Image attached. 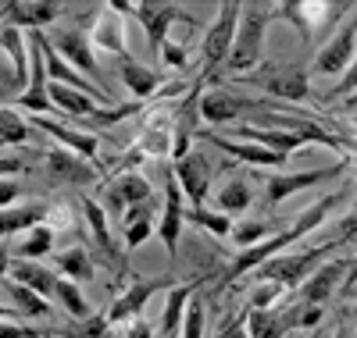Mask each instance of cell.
I'll return each instance as SVG.
<instances>
[{"label":"cell","instance_id":"6da1fadb","mask_svg":"<svg viewBox=\"0 0 357 338\" xmlns=\"http://www.w3.org/2000/svg\"><path fill=\"white\" fill-rule=\"evenodd\" d=\"M350 196V189H340V193H329V196H321V200H314L304 214H296V218L289 221V228H282V232H275L268 242H261V246H254V250H243V253H236L232 257V264L222 271V289L225 285H232L236 278H243V274H250V271H257L261 264H268V260H275V253H282L286 246H293L296 239H304L307 232H314L329 214L343 203Z\"/></svg>","mask_w":357,"mask_h":338},{"label":"cell","instance_id":"7a4b0ae2","mask_svg":"<svg viewBox=\"0 0 357 338\" xmlns=\"http://www.w3.org/2000/svg\"><path fill=\"white\" fill-rule=\"evenodd\" d=\"M268 22H272V8L264 4H247L240 15V29H236V43L225 65L232 72H257L264 65V40H268Z\"/></svg>","mask_w":357,"mask_h":338},{"label":"cell","instance_id":"3957f363","mask_svg":"<svg viewBox=\"0 0 357 338\" xmlns=\"http://www.w3.org/2000/svg\"><path fill=\"white\" fill-rule=\"evenodd\" d=\"M236 136L247 139V143H257V146H268V150H275V153H289L293 150H301L307 143H318V146H329V150H347L343 139H336L333 132H325L321 125H314V121H301L296 129H264V125H240L236 129Z\"/></svg>","mask_w":357,"mask_h":338},{"label":"cell","instance_id":"277c9868","mask_svg":"<svg viewBox=\"0 0 357 338\" xmlns=\"http://www.w3.org/2000/svg\"><path fill=\"white\" fill-rule=\"evenodd\" d=\"M340 239L333 242H325V246H314V250H304V253H293V257H275V260H268L261 264L254 274H257V282H279L286 289H296V285H304L311 274L325 264V257L336 253L340 250Z\"/></svg>","mask_w":357,"mask_h":338},{"label":"cell","instance_id":"5b68a950","mask_svg":"<svg viewBox=\"0 0 357 338\" xmlns=\"http://www.w3.org/2000/svg\"><path fill=\"white\" fill-rule=\"evenodd\" d=\"M240 15H243V4H236V0L218 4V18L211 22V29H207V36L200 43L204 75H211L218 65H225V61H229L232 43H236V29H240Z\"/></svg>","mask_w":357,"mask_h":338},{"label":"cell","instance_id":"8992f818","mask_svg":"<svg viewBox=\"0 0 357 338\" xmlns=\"http://www.w3.org/2000/svg\"><path fill=\"white\" fill-rule=\"evenodd\" d=\"M175 285H183V278H175V274H158V278H136V282H129V289L107 306V324H129V321L143 317V306L151 303V296L172 292Z\"/></svg>","mask_w":357,"mask_h":338},{"label":"cell","instance_id":"52a82bcc","mask_svg":"<svg viewBox=\"0 0 357 338\" xmlns=\"http://www.w3.org/2000/svg\"><path fill=\"white\" fill-rule=\"evenodd\" d=\"M250 86L264 89V93H272L279 100H289V104H301L311 97V75L301 65H282V68L268 65V68L250 75Z\"/></svg>","mask_w":357,"mask_h":338},{"label":"cell","instance_id":"ba28073f","mask_svg":"<svg viewBox=\"0 0 357 338\" xmlns=\"http://www.w3.org/2000/svg\"><path fill=\"white\" fill-rule=\"evenodd\" d=\"M47 40H50V47L61 54L75 72H82L89 79H100V65H97V57H93V40H89L86 29H79V25H57Z\"/></svg>","mask_w":357,"mask_h":338},{"label":"cell","instance_id":"9c48e42d","mask_svg":"<svg viewBox=\"0 0 357 338\" xmlns=\"http://www.w3.org/2000/svg\"><path fill=\"white\" fill-rule=\"evenodd\" d=\"M186 228V207H183V189L172 175V168L165 171V210H161V221H158V239L165 242V257L175 260L178 257V239H183Z\"/></svg>","mask_w":357,"mask_h":338},{"label":"cell","instance_id":"30bf717a","mask_svg":"<svg viewBox=\"0 0 357 338\" xmlns=\"http://www.w3.org/2000/svg\"><path fill=\"white\" fill-rule=\"evenodd\" d=\"M347 168L336 164V168H311V171H286V175H268L264 178V189H268V207H279L282 200H289L293 193H304V189H314L321 186V182H329V178H340Z\"/></svg>","mask_w":357,"mask_h":338},{"label":"cell","instance_id":"8fae6325","mask_svg":"<svg viewBox=\"0 0 357 338\" xmlns=\"http://www.w3.org/2000/svg\"><path fill=\"white\" fill-rule=\"evenodd\" d=\"M215 164L204 157V153H190L178 164H172V175L178 182L183 196L190 200V210H204V200H207V189H211V178H215Z\"/></svg>","mask_w":357,"mask_h":338},{"label":"cell","instance_id":"7c38bea8","mask_svg":"<svg viewBox=\"0 0 357 338\" xmlns=\"http://www.w3.org/2000/svg\"><path fill=\"white\" fill-rule=\"evenodd\" d=\"M347 267H350V260L329 257V260H325V264L311 274V278L301 285V292H296V303H304V306H325V303L333 299L336 289H343Z\"/></svg>","mask_w":357,"mask_h":338},{"label":"cell","instance_id":"4fadbf2b","mask_svg":"<svg viewBox=\"0 0 357 338\" xmlns=\"http://www.w3.org/2000/svg\"><path fill=\"white\" fill-rule=\"evenodd\" d=\"M89 40H93L100 50L114 54L118 61L129 57V43H126V22L111 4L93 8V18H89Z\"/></svg>","mask_w":357,"mask_h":338},{"label":"cell","instance_id":"5bb4252c","mask_svg":"<svg viewBox=\"0 0 357 338\" xmlns=\"http://www.w3.org/2000/svg\"><path fill=\"white\" fill-rule=\"evenodd\" d=\"M354 54H357V22H347L340 33L314 54V65L311 68L318 75H343L350 68Z\"/></svg>","mask_w":357,"mask_h":338},{"label":"cell","instance_id":"9a60e30c","mask_svg":"<svg viewBox=\"0 0 357 338\" xmlns=\"http://www.w3.org/2000/svg\"><path fill=\"white\" fill-rule=\"evenodd\" d=\"M47 175L50 182H61V186H89V182L100 178V168H93L86 157L65 146H54L47 150Z\"/></svg>","mask_w":357,"mask_h":338},{"label":"cell","instance_id":"2e32d148","mask_svg":"<svg viewBox=\"0 0 357 338\" xmlns=\"http://www.w3.org/2000/svg\"><path fill=\"white\" fill-rule=\"evenodd\" d=\"M29 125L40 129V132H47L57 146H65V150L79 153V157H86V161H97V153H100V139H97V136L79 132V129H72V125H61L57 118H47V114H29Z\"/></svg>","mask_w":357,"mask_h":338},{"label":"cell","instance_id":"e0dca14e","mask_svg":"<svg viewBox=\"0 0 357 338\" xmlns=\"http://www.w3.org/2000/svg\"><path fill=\"white\" fill-rule=\"evenodd\" d=\"M132 18L143 25V33H146V40H151V47H161L168 40V29L175 22H190V15L183 8H175V4H136Z\"/></svg>","mask_w":357,"mask_h":338},{"label":"cell","instance_id":"ac0fdd59","mask_svg":"<svg viewBox=\"0 0 357 338\" xmlns=\"http://www.w3.org/2000/svg\"><path fill=\"white\" fill-rule=\"evenodd\" d=\"M154 200V186L146 182L139 171H129V175H118L111 186H107V207L114 214H126L129 207H139V203H151Z\"/></svg>","mask_w":357,"mask_h":338},{"label":"cell","instance_id":"d6986e66","mask_svg":"<svg viewBox=\"0 0 357 338\" xmlns=\"http://www.w3.org/2000/svg\"><path fill=\"white\" fill-rule=\"evenodd\" d=\"M0 47H4V54L15 61V97L25 93V86H29V72H33V61H29V36L22 33L18 25H8V22H0Z\"/></svg>","mask_w":357,"mask_h":338},{"label":"cell","instance_id":"ffe728a7","mask_svg":"<svg viewBox=\"0 0 357 338\" xmlns=\"http://www.w3.org/2000/svg\"><path fill=\"white\" fill-rule=\"evenodd\" d=\"M204 139L240 164H254V168H286L289 164L286 153H275V150L257 146V143H232V139H222V136H204Z\"/></svg>","mask_w":357,"mask_h":338},{"label":"cell","instance_id":"44dd1931","mask_svg":"<svg viewBox=\"0 0 357 338\" xmlns=\"http://www.w3.org/2000/svg\"><path fill=\"white\" fill-rule=\"evenodd\" d=\"M68 8L65 4H33V0H22V4H4L0 15L8 18V25H18V29H29V33H43V25L57 22Z\"/></svg>","mask_w":357,"mask_h":338},{"label":"cell","instance_id":"7402d4cb","mask_svg":"<svg viewBox=\"0 0 357 338\" xmlns=\"http://www.w3.org/2000/svg\"><path fill=\"white\" fill-rule=\"evenodd\" d=\"M200 289V278H183V285H175L165 299V310H161V324H158V335L161 338H178L183 335V317H186V303L197 296Z\"/></svg>","mask_w":357,"mask_h":338},{"label":"cell","instance_id":"603a6c76","mask_svg":"<svg viewBox=\"0 0 357 338\" xmlns=\"http://www.w3.org/2000/svg\"><path fill=\"white\" fill-rule=\"evenodd\" d=\"M118 75H122V82H126V89L139 100V104H146L154 93L161 97V89H165V75L161 72H154V68H146V65H139V61H132V57H126V61H118Z\"/></svg>","mask_w":357,"mask_h":338},{"label":"cell","instance_id":"cb8c5ba5","mask_svg":"<svg viewBox=\"0 0 357 338\" xmlns=\"http://www.w3.org/2000/svg\"><path fill=\"white\" fill-rule=\"evenodd\" d=\"M8 278L18 282V285H25V289H33L43 299H54V289H57V271L47 267V264H40V260H18V257H11Z\"/></svg>","mask_w":357,"mask_h":338},{"label":"cell","instance_id":"d4e9b609","mask_svg":"<svg viewBox=\"0 0 357 338\" xmlns=\"http://www.w3.org/2000/svg\"><path fill=\"white\" fill-rule=\"evenodd\" d=\"M158 235V225H154V200L151 203H139V207H129L122 214V242L126 250H139L143 242H151Z\"/></svg>","mask_w":357,"mask_h":338},{"label":"cell","instance_id":"484cf974","mask_svg":"<svg viewBox=\"0 0 357 338\" xmlns=\"http://www.w3.org/2000/svg\"><path fill=\"white\" fill-rule=\"evenodd\" d=\"M247 331L250 338H282L296 331V314L293 306H286V310H247Z\"/></svg>","mask_w":357,"mask_h":338},{"label":"cell","instance_id":"4316f807","mask_svg":"<svg viewBox=\"0 0 357 338\" xmlns=\"http://www.w3.org/2000/svg\"><path fill=\"white\" fill-rule=\"evenodd\" d=\"M247 107H261L254 100H243L236 93H222V89H215V93H204L200 97V121H211V125H225V121H232L240 111Z\"/></svg>","mask_w":357,"mask_h":338},{"label":"cell","instance_id":"83f0119b","mask_svg":"<svg viewBox=\"0 0 357 338\" xmlns=\"http://www.w3.org/2000/svg\"><path fill=\"white\" fill-rule=\"evenodd\" d=\"M54 271H57V278H68L75 285L97 278V264H93V257H89L82 246H68V250L54 253Z\"/></svg>","mask_w":357,"mask_h":338},{"label":"cell","instance_id":"f1b7e54d","mask_svg":"<svg viewBox=\"0 0 357 338\" xmlns=\"http://www.w3.org/2000/svg\"><path fill=\"white\" fill-rule=\"evenodd\" d=\"M172 136H175V125L168 114H154L146 121V129L139 132L136 146L146 153V157H172Z\"/></svg>","mask_w":357,"mask_h":338},{"label":"cell","instance_id":"f546056e","mask_svg":"<svg viewBox=\"0 0 357 338\" xmlns=\"http://www.w3.org/2000/svg\"><path fill=\"white\" fill-rule=\"evenodd\" d=\"M40 225H47V207H40V203H22V207L0 210V239H11L18 232H33Z\"/></svg>","mask_w":357,"mask_h":338},{"label":"cell","instance_id":"4dcf8cb0","mask_svg":"<svg viewBox=\"0 0 357 338\" xmlns=\"http://www.w3.org/2000/svg\"><path fill=\"white\" fill-rule=\"evenodd\" d=\"M82 214H86V225L89 232H93V239L100 242V250L111 264H118V250H114V242H111V228H107V210L93 200V196H82Z\"/></svg>","mask_w":357,"mask_h":338},{"label":"cell","instance_id":"1f68e13d","mask_svg":"<svg viewBox=\"0 0 357 338\" xmlns=\"http://www.w3.org/2000/svg\"><path fill=\"white\" fill-rule=\"evenodd\" d=\"M4 289H8V296H11V303H15V314H22V317H29V321H40V317H50L54 314V306H50V299H43V296H36L33 289H25V285H18V282H4Z\"/></svg>","mask_w":357,"mask_h":338},{"label":"cell","instance_id":"d6a6232c","mask_svg":"<svg viewBox=\"0 0 357 338\" xmlns=\"http://www.w3.org/2000/svg\"><path fill=\"white\" fill-rule=\"evenodd\" d=\"M47 93H50V100H54L57 114H72V118H93V114H97L93 97L79 93V89H68V86H57V82H50Z\"/></svg>","mask_w":357,"mask_h":338},{"label":"cell","instance_id":"836d02e7","mask_svg":"<svg viewBox=\"0 0 357 338\" xmlns=\"http://www.w3.org/2000/svg\"><path fill=\"white\" fill-rule=\"evenodd\" d=\"M33 143V125L15 111L0 104V146H29Z\"/></svg>","mask_w":357,"mask_h":338},{"label":"cell","instance_id":"e575fe53","mask_svg":"<svg viewBox=\"0 0 357 338\" xmlns=\"http://www.w3.org/2000/svg\"><path fill=\"white\" fill-rule=\"evenodd\" d=\"M54 299L61 303V310H65L72 321H89V317H93V310H89L86 296H82V292H79V285H75V282H68V278H57Z\"/></svg>","mask_w":357,"mask_h":338},{"label":"cell","instance_id":"d590c367","mask_svg":"<svg viewBox=\"0 0 357 338\" xmlns=\"http://www.w3.org/2000/svg\"><path fill=\"white\" fill-rule=\"evenodd\" d=\"M275 232H282L279 228V221H240V225H232V242L240 246V250H254V246H261V242H268Z\"/></svg>","mask_w":357,"mask_h":338},{"label":"cell","instance_id":"8d00e7d4","mask_svg":"<svg viewBox=\"0 0 357 338\" xmlns=\"http://www.w3.org/2000/svg\"><path fill=\"white\" fill-rule=\"evenodd\" d=\"M215 203H218V214H243L247 207H250V186L243 178H229L225 186L218 189V196H215Z\"/></svg>","mask_w":357,"mask_h":338},{"label":"cell","instance_id":"74e56055","mask_svg":"<svg viewBox=\"0 0 357 338\" xmlns=\"http://www.w3.org/2000/svg\"><path fill=\"white\" fill-rule=\"evenodd\" d=\"M47 253H54V228L40 225L25 235V242L18 246V260H43Z\"/></svg>","mask_w":357,"mask_h":338},{"label":"cell","instance_id":"f35d334b","mask_svg":"<svg viewBox=\"0 0 357 338\" xmlns=\"http://www.w3.org/2000/svg\"><path fill=\"white\" fill-rule=\"evenodd\" d=\"M186 221H193V225H200L204 232H211L215 239H229L232 235V218H229V214H218V210H186Z\"/></svg>","mask_w":357,"mask_h":338},{"label":"cell","instance_id":"ab89813d","mask_svg":"<svg viewBox=\"0 0 357 338\" xmlns=\"http://www.w3.org/2000/svg\"><path fill=\"white\" fill-rule=\"evenodd\" d=\"M111 324H107V314H93L89 321H72L65 331H57L61 338H107Z\"/></svg>","mask_w":357,"mask_h":338},{"label":"cell","instance_id":"60d3db41","mask_svg":"<svg viewBox=\"0 0 357 338\" xmlns=\"http://www.w3.org/2000/svg\"><path fill=\"white\" fill-rule=\"evenodd\" d=\"M282 292H286V285H279V282H257L247 296V310H272L282 299Z\"/></svg>","mask_w":357,"mask_h":338},{"label":"cell","instance_id":"b9f144b4","mask_svg":"<svg viewBox=\"0 0 357 338\" xmlns=\"http://www.w3.org/2000/svg\"><path fill=\"white\" fill-rule=\"evenodd\" d=\"M272 18H286V22L296 29V33H301V43H311L314 25L307 22V15H304L301 4H275V8H272Z\"/></svg>","mask_w":357,"mask_h":338},{"label":"cell","instance_id":"7bdbcfd3","mask_svg":"<svg viewBox=\"0 0 357 338\" xmlns=\"http://www.w3.org/2000/svg\"><path fill=\"white\" fill-rule=\"evenodd\" d=\"M178 338H204V303L193 296L186 303V317H183V335Z\"/></svg>","mask_w":357,"mask_h":338},{"label":"cell","instance_id":"ee69618b","mask_svg":"<svg viewBox=\"0 0 357 338\" xmlns=\"http://www.w3.org/2000/svg\"><path fill=\"white\" fill-rule=\"evenodd\" d=\"M215 338H250V331H247V310H240V314L225 317V321L218 324Z\"/></svg>","mask_w":357,"mask_h":338},{"label":"cell","instance_id":"f6af8a7d","mask_svg":"<svg viewBox=\"0 0 357 338\" xmlns=\"http://www.w3.org/2000/svg\"><path fill=\"white\" fill-rule=\"evenodd\" d=\"M357 93V54H354V61H350V68L340 75V82H336V89H333V93H329V100H350Z\"/></svg>","mask_w":357,"mask_h":338},{"label":"cell","instance_id":"bcb514c9","mask_svg":"<svg viewBox=\"0 0 357 338\" xmlns=\"http://www.w3.org/2000/svg\"><path fill=\"white\" fill-rule=\"evenodd\" d=\"M293 306V314H296V331H311L321 324V306H304V303H289Z\"/></svg>","mask_w":357,"mask_h":338},{"label":"cell","instance_id":"7dc6e473","mask_svg":"<svg viewBox=\"0 0 357 338\" xmlns=\"http://www.w3.org/2000/svg\"><path fill=\"white\" fill-rule=\"evenodd\" d=\"M161 57H165L168 68H186V47L178 40H172V36L161 43Z\"/></svg>","mask_w":357,"mask_h":338},{"label":"cell","instance_id":"c3c4849f","mask_svg":"<svg viewBox=\"0 0 357 338\" xmlns=\"http://www.w3.org/2000/svg\"><path fill=\"white\" fill-rule=\"evenodd\" d=\"M18 196H22V182L18 178H0V210L18 207Z\"/></svg>","mask_w":357,"mask_h":338},{"label":"cell","instance_id":"681fc988","mask_svg":"<svg viewBox=\"0 0 357 338\" xmlns=\"http://www.w3.org/2000/svg\"><path fill=\"white\" fill-rule=\"evenodd\" d=\"M47 225L57 232V228H68L72 225V207L68 203H54V207H47Z\"/></svg>","mask_w":357,"mask_h":338},{"label":"cell","instance_id":"f907efd6","mask_svg":"<svg viewBox=\"0 0 357 338\" xmlns=\"http://www.w3.org/2000/svg\"><path fill=\"white\" fill-rule=\"evenodd\" d=\"M43 331L40 328H25V324H15V321H0V338H40Z\"/></svg>","mask_w":357,"mask_h":338},{"label":"cell","instance_id":"816d5d0a","mask_svg":"<svg viewBox=\"0 0 357 338\" xmlns=\"http://www.w3.org/2000/svg\"><path fill=\"white\" fill-rule=\"evenodd\" d=\"M126 338H154V324L146 317H136L126 324Z\"/></svg>","mask_w":357,"mask_h":338},{"label":"cell","instance_id":"f5cc1de1","mask_svg":"<svg viewBox=\"0 0 357 338\" xmlns=\"http://www.w3.org/2000/svg\"><path fill=\"white\" fill-rule=\"evenodd\" d=\"M22 171H25V164L18 157H0V178H15Z\"/></svg>","mask_w":357,"mask_h":338},{"label":"cell","instance_id":"db71d44e","mask_svg":"<svg viewBox=\"0 0 357 338\" xmlns=\"http://www.w3.org/2000/svg\"><path fill=\"white\" fill-rule=\"evenodd\" d=\"M354 282H357V257L350 260V267H347V278H343V292H350L354 289Z\"/></svg>","mask_w":357,"mask_h":338},{"label":"cell","instance_id":"11a10c76","mask_svg":"<svg viewBox=\"0 0 357 338\" xmlns=\"http://www.w3.org/2000/svg\"><path fill=\"white\" fill-rule=\"evenodd\" d=\"M8 271H11V257H8V250H0V285L8 282Z\"/></svg>","mask_w":357,"mask_h":338},{"label":"cell","instance_id":"9f6ffc18","mask_svg":"<svg viewBox=\"0 0 357 338\" xmlns=\"http://www.w3.org/2000/svg\"><path fill=\"white\" fill-rule=\"evenodd\" d=\"M333 338H354L350 324H347V321H336V328H333Z\"/></svg>","mask_w":357,"mask_h":338},{"label":"cell","instance_id":"6f0895ef","mask_svg":"<svg viewBox=\"0 0 357 338\" xmlns=\"http://www.w3.org/2000/svg\"><path fill=\"white\" fill-rule=\"evenodd\" d=\"M0 321H11V310H8L4 303H0Z\"/></svg>","mask_w":357,"mask_h":338},{"label":"cell","instance_id":"680465c9","mask_svg":"<svg viewBox=\"0 0 357 338\" xmlns=\"http://www.w3.org/2000/svg\"><path fill=\"white\" fill-rule=\"evenodd\" d=\"M11 93H8V86H0V100H8Z\"/></svg>","mask_w":357,"mask_h":338},{"label":"cell","instance_id":"91938a15","mask_svg":"<svg viewBox=\"0 0 357 338\" xmlns=\"http://www.w3.org/2000/svg\"><path fill=\"white\" fill-rule=\"evenodd\" d=\"M347 107H357V93H354V97H350V100H347Z\"/></svg>","mask_w":357,"mask_h":338},{"label":"cell","instance_id":"94428289","mask_svg":"<svg viewBox=\"0 0 357 338\" xmlns=\"http://www.w3.org/2000/svg\"><path fill=\"white\" fill-rule=\"evenodd\" d=\"M50 335H57V331H43V335H40V338H50Z\"/></svg>","mask_w":357,"mask_h":338},{"label":"cell","instance_id":"6125c7cd","mask_svg":"<svg viewBox=\"0 0 357 338\" xmlns=\"http://www.w3.org/2000/svg\"><path fill=\"white\" fill-rule=\"evenodd\" d=\"M354 324H357V306H354Z\"/></svg>","mask_w":357,"mask_h":338},{"label":"cell","instance_id":"be15d7a7","mask_svg":"<svg viewBox=\"0 0 357 338\" xmlns=\"http://www.w3.org/2000/svg\"><path fill=\"white\" fill-rule=\"evenodd\" d=\"M304 338H314V335H304Z\"/></svg>","mask_w":357,"mask_h":338}]
</instances>
